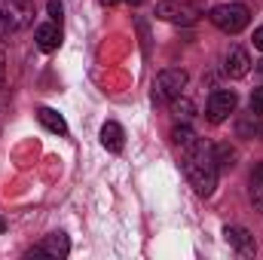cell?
<instances>
[{"instance_id": "6da1fadb", "label": "cell", "mask_w": 263, "mask_h": 260, "mask_svg": "<svg viewBox=\"0 0 263 260\" xmlns=\"http://www.w3.org/2000/svg\"><path fill=\"white\" fill-rule=\"evenodd\" d=\"M184 172L187 181L193 184V190L199 196H211L217 187V162H214V147L205 141H193L184 150Z\"/></svg>"}, {"instance_id": "7a4b0ae2", "label": "cell", "mask_w": 263, "mask_h": 260, "mask_svg": "<svg viewBox=\"0 0 263 260\" xmlns=\"http://www.w3.org/2000/svg\"><path fill=\"white\" fill-rule=\"evenodd\" d=\"M208 18H211V25L220 28L223 34H239V31H245L248 22H251L245 3H220V6H214V9L208 12Z\"/></svg>"}, {"instance_id": "3957f363", "label": "cell", "mask_w": 263, "mask_h": 260, "mask_svg": "<svg viewBox=\"0 0 263 260\" xmlns=\"http://www.w3.org/2000/svg\"><path fill=\"white\" fill-rule=\"evenodd\" d=\"M0 22L9 31H22L34 22V0H0Z\"/></svg>"}, {"instance_id": "277c9868", "label": "cell", "mask_w": 263, "mask_h": 260, "mask_svg": "<svg viewBox=\"0 0 263 260\" xmlns=\"http://www.w3.org/2000/svg\"><path fill=\"white\" fill-rule=\"evenodd\" d=\"M156 18L172 22V25H196L199 6L196 3H181V0H159L156 3Z\"/></svg>"}, {"instance_id": "5b68a950", "label": "cell", "mask_w": 263, "mask_h": 260, "mask_svg": "<svg viewBox=\"0 0 263 260\" xmlns=\"http://www.w3.org/2000/svg\"><path fill=\"white\" fill-rule=\"evenodd\" d=\"M236 104H239L236 92H230V89H217V92L208 98L205 120H208L211 126H220V123H227V120H230V114H236Z\"/></svg>"}, {"instance_id": "8992f818", "label": "cell", "mask_w": 263, "mask_h": 260, "mask_svg": "<svg viewBox=\"0 0 263 260\" xmlns=\"http://www.w3.org/2000/svg\"><path fill=\"white\" fill-rule=\"evenodd\" d=\"M187 83H190V77H187L184 67H165V70L156 77V95L165 98V101H175L178 95H184Z\"/></svg>"}, {"instance_id": "52a82bcc", "label": "cell", "mask_w": 263, "mask_h": 260, "mask_svg": "<svg viewBox=\"0 0 263 260\" xmlns=\"http://www.w3.org/2000/svg\"><path fill=\"white\" fill-rule=\"evenodd\" d=\"M223 236H227V242H230L239 254H245V257L257 251V242H254V236H251L245 227H227V230H223Z\"/></svg>"}, {"instance_id": "ba28073f", "label": "cell", "mask_w": 263, "mask_h": 260, "mask_svg": "<svg viewBox=\"0 0 263 260\" xmlns=\"http://www.w3.org/2000/svg\"><path fill=\"white\" fill-rule=\"evenodd\" d=\"M223 70H227V77L242 80V77L251 70V59H248V52H245L242 46H233V49L227 52V65H223Z\"/></svg>"}, {"instance_id": "9c48e42d", "label": "cell", "mask_w": 263, "mask_h": 260, "mask_svg": "<svg viewBox=\"0 0 263 260\" xmlns=\"http://www.w3.org/2000/svg\"><path fill=\"white\" fill-rule=\"evenodd\" d=\"M67 251H70V242L65 233H52L34 248V254H46V257H67Z\"/></svg>"}, {"instance_id": "30bf717a", "label": "cell", "mask_w": 263, "mask_h": 260, "mask_svg": "<svg viewBox=\"0 0 263 260\" xmlns=\"http://www.w3.org/2000/svg\"><path fill=\"white\" fill-rule=\"evenodd\" d=\"M59 43H62V31H59V25H55V22H49V25H40V28H37V46H40L43 52H55V49H59Z\"/></svg>"}, {"instance_id": "8fae6325", "label": "cell", "mask_w": 263, "mask_h": 260, "mask_svg": "<svg viewBox=\"0 0 263 260\" xmlns=\"http://www.w3.org/2000/svg\"><path fill=\"white\" fill-rule=\"evenodd\" d=\"M101 144H104L110 153H120V150L126 147L123 126H120V123H104V129H101Z\"/></svg>"}, {"instance_id": "7c38bea8", "label": "cell", "mask_w": 263, "mask_h": 260, "mask_svg": "<svg viewBox=\"0 0 263 260\" xmlns=\"http://www.w3.org/2000/svg\"><path fill=\"white\" fill-rule=\"evenodd\" d=\"M37 120H40L49 132H55V135H67V123L62 120V114H55L52 107H40V110H37Z\"/></svg>"}, {"instance_id": "4fadbf2b", "label": "cell", "mask_w": 263, "mask_h": 260, "mask_svg": "<svg viewBox=\"0 0 263 260\" xmlns=\"http://www.w3.org/2000/svg\"><path fill=\"white\" fill-rule=\"evenodd\" d=\"M236 159H239L236 147H230V144H217V147H214V162H217V169H233Z\"/></svg>"}, {"instance_id": "5bb4252c", "label": "cell", "mask_w": 263, "mask_h": 260, "mask_svg": "<svg viewBox=\"0 0 263 260\" xmlns=\"http://www.w3.org/2000/svg\"><path fill=\"white\" fill-rule=\"evenodd\" d=\"M251 199L257 208H263V162H257L251 172Z\"/></svg>"}, {"instance_id": "9a60e30c", "label": "cell", "mask_w": 263, "mask_h": 260, "mask_svg": "<svg viewBox=\"0 0 263 260\" xmlns=\"http://www.w3.org/2000/svg\"><path fill=\"white\" fill-rule=\"evenodd\" d=\"M172 138H175V144H178L181 150H187V147L196 141V135H193V129H190V126H175Z\"/></svg>"}, {"instance_id": "2e32d148", "label": "cell", "mask_w": 263, "mask_h": 260, "mask_svg": "<svg viewBox=\"0 0 263 260\" xmlns=\"http://www.w3.org/2000/svg\"><path fill=\"white\" fill-rule=\"evenodd\" d=\"M172 110H175L178 117H193V114H196V104H193L190 98H184V95H178V98L172 101Z\"/></svg>"}, {"instance_id": "e0dca14e", "label": "cell", "mask_w": 263, "mask_h": 260, "mask_svg": "<svg viewBox=\"0 0 263 260\" xmlns=\"http://www.w3.org/2000/svg\"><path fill=\"white\" fill-rule=\"evenodd\" d=\"M260 132V117L257 114H248L245 120H239V135H257Z\"/></svg>"}, {"instance_id": "ac0fdd59", "label": "cell", "mask_w": 263, "mask_h": 260, "mask_svg": "<svg viewBox=\"0 0 263 260\" xmlns=\"http://www.w3.org/2000/svg\"><path fill=\"white\" fill-rule=\"evenodd\" d=\"M251 114H257V117H263V86H260V89H254V92H251Z\"/></svg>"}, {"instance_id": "d6986e66", "label": "cell", "mask_w": 263, "mask_h": 260, "mask_svg": "<svg viewBox=\"0 0 263 260\" xmlns=\"http://www.w3.org/2000/svg\"><path fill=\"white\" fill-rule=\"evenodd\" d=\"M62 0H49V15H52V22H62Z\"/></svg>"}, {"instance_id": "ffe728a7", "label": "cell", "mask_w": 263, "mask_h": 260, "mask_svg": "<svg viewBox=\"0 0 263 260\" xmlns=\"http://www.w3.org/2000/svg\"><path fill=\"white\" fill-rule=\"evenodd\" d=\"M254 46L263 52V28H257V31H254Z\"/></svg>"}, {"instance_id": "44dd1931", "label": "cell", "mask_w": 263, "mask_h": 260, "mask_svg": "<svg viewBox=\"0 0 263 260\" xmlns=\"http://www.w3.org/2000/svg\"><path fill=\"white\" fill-rule=\"evenodd\" d=\"M3 70H6V65H3V52H0V83H3Z\"/></svg>"}, {"instance_id": "7402d4cb", "label": "cell", "mask_w": 263, "mask_h": 260, "mask_svg": "<svg viewBox=\"0 0 263 260\" xmlns=\"http://www.w3.org/2000/svg\"><path fill=\"white\" fill-rule=\"evenodd\" d=\"M98 3H101V6H114L117 0H98Z\"/></svg>"}, {"instance_id": "603a6c76", "label": "cell", "mask_w": 263, "mask_h": 260, "mask_svg": "<svg viewBox=\"0 0 263 260\" xmlns=\"http://www.w3.org/2000/svg\"><path fill=\"white\" fill-rule=\"evenodd\" d=\"M3 230H6V220H3V217H0V233H3Z\"/></svg>"}, {"instance_id": "cb8c5ba5", "label": "cell", "mask_w": 263, "mask_h": 260, "mask_svg": "<svg viewBox=\"0 0 263 260\" xmlns=\"http://www.w3.org/2000/svg\"><path fill=\"white\" fill-rule=\"evenodd\" d=\"M126 3H132V6H138V3H141V0H126Z\"/></svg>"}]
</instances>
